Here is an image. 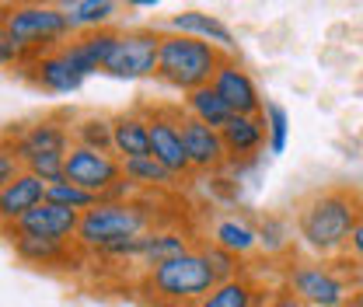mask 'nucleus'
Wrapping results in <instances>:
<instances>
[{
    "label": "nucleus",
    "instance_id": "nucleus-32",
    "mask_svg": "<svg viewBox=\"0 0 363 307\" xmlns=\"http://www.w3.org/2000/svg\"><path fill=\"white\" fill-rule=\"evenodd\" d=\"M21 172H25V168H21V161H18V154H14L11 140L0 133V189H4V185H11Z\"/></svg>",
    "mask_w": 363,
    "mask_h": 307
},
{
    "label": "nucleus",
    "instance_id": "nucleus-3",
    "mask_svg": "<svg viewBox=\"0 0 363 307\" xmlns=\"http://www.w3.org/2000/svg\"><path fill=\"white\" fill-rule=\"evenodd\" d=\"M154 227V210L147 199H101L81 217L74 245L88 255H101L112 245L140 238Z\"/></svg>",
    "mask_w": 363,
    "mask_h": 307
},
{
    "label": "nucleus",
    "instance_id": "nucleus-31",
    "mask_svg": "<svg viewBox=\"0 0 363 307\" xmlns=\"http://www.w3.org/2000/svg\"><path fill=\"white\" fill-rule=\"evenodd\" d=\"M259 248L269 252V255H279L290 248V227L279 217H266L259 223Z\"/></svg>",
    "mask_w": 363,
    "mask_h": 307
},
{
    "label": "nucleus",
    "instance_id": "nucleus-9",
    "mask_svg": "<svg viewBox=\"0 0 363 307\" xmlns=\"http://www.w3.org/2000/svg\"><path fill=\"white\" fill-rule=\"evenodd\" d=\"M63 178L81 185V189H88L91 196H98V199H108L123 185V161L116 154H101V150L74 143L67 150V161H63Z\"/></svg>",
    "mask_w": 363,
    "mask_h": 307
},
{
    "label": "nucleus",
    "instance_id": "nucleus-12",
    "mask_svg": "<svg viewBox=\"0 0 363 307\" xmlns=\"http://www.w3.org/2000/svg\"><path fill=\"white\" fill-rule=\"evenodd\" d=\"M210 88L224 98L227 108H230L234 116H262V108H266V101H262V94H259V84H255L252 74L238 63V56H227L224 63H220V70H217V77H213Z\"/></svg>",
    "mask_w": 363,
    "mask_h": 307
},
{
    "label": "nucleus",
    "instance_id": "nucleus-5",
    "mask_svg": "<svg viewBox=\"0 0 363 307\" xmlns=\"http://www.w3.org/2000/svg\"><path fill=\"white\" fill-rule=\"evenodd\" d=\"M0 25L21 45L25 63L74 39V28L60 4H0Z\"/></svg>",
    "mask_w": 363,
    "mask_h": 307
},
{
    "label": "nucleus",
    "instance_id": "nucleus-33",
    "mask_svg": "<svg viewBox=\"0 0 363 307\" xmlns=\"http://www.w3.org/2000/svg\"><path fill=\"white\" fill-rule=\"evenodd\" d=\"M0 67H25V52L21 45L11 39V32L0 25Z\"/></svg>",
    "mask_w": 363,
    "mask_h": 307
},
{
    "label": "nucleus",
    "instance_id": "nucleus-26",
    "mask_svg": "<svg viewBox=\"0 0 363 307\" xmlns=\"http://www.w3.org/2000/svg\"><path fill=\"white\" fill-rule=\"evenodd\" d=\"M123 178L133 185L136 192H161L172 189L179 178L172 175L164 164H157L154 157H136V161H123Z\"/></svg>",
    "mask_w": 363,
    "mask_h": 307
},
{
    "label": "nucleus",
    "instance_id": "nucleus-17",
    "mask_svg": "<svg viewBox=\"0 0 363 307\" xmlns=\"http://www.w3.org/2000/svg\"><path fill=\"white\" fill-rule=\"evenodd\" d=\"M77 227H81V213H74V210L56 206V203L45 199L43 206H35L28 217L21 220L18 227H11V230L32 234V238H49V241H70V245H74Z\"/></svg>",
    "mask_w": 363,
    "mask_h": 307
},
{
    "label": "nucleus",
    "instance_id": "nucleus-24",
    "mask_svg": "<svg viewBox=\"0 0 363 307\" xmlns=\"http://www.w3.org/2000/svg\"><path fill=\"white\" fill-rule=\"evenodd\" d=\"M60 7H63L74 35L98 32V28H112V21L119 14V4H112V0H63Z\"/></svg>",
    "mask_w": 363,
    "mask_h": 307
},
{
    "label": "nucleus",
    "instance_id": "nucleus-10",
    "mask_svg": "<svg viewBox=\"0 0 363 307\" xmlns=\"http://www.w3.org/2000/svg\"><path fill=\"white\" fill-rule=\"evenodd\" d=\"M147 116V130H150V157L157 164H164L175 178H189V157H185V147H182V105H147L143 108Z\"/></svg>",
    "mask_w": 363,
    "mask_h": 307
},
{
    "label": "nucleus",
    "instance_id": "nucleus-23",
    "mask_svg": "<svg viewBox=\"0 0 363 307\" xmlns=\"http://www.w3.org/2000/svg\"><path fill=\"white\" fill-rule=\"evenodd\" d=\"M206 241L217 245V248H224V252H230V255H238L245 262L248 255L259 252V227L252 220L238 217V213H227V217H220L210 227V238Z\"/></svg>",
    "mask_w": 363,
    "mask_h": 307
},
{
    "label": "nucleus",
    "instance_id": "nucleus-6",
    "mask_svg": "<svg viewBox=\"0 0 363 307\" xmlns=\"http://www.w3.org/2000/svg\"><path fill=\"white\" fill-rule=\"evenodd\" d=\"M342 265H346V255L332 262H321V259L290 262L283 269V286L308 307H342L353 301L357 286L363 283L357 276H350V269Z\"/></svg>",
    "mask_w": 363,
    "mask_h": 307
},
{
    "label": "nucleus",
    "instance_id": "nucleus-25",
    "mask_svg": "<svg viewBox=\"0 0 363 307\" xmlns=\"http://www.w3.org/2000/svg\"><path fill=\"white\" fill-rule=\"evenodd\" d=\"M185 116H192L196 123H203L210 130H224L234 112L227 108V101L213 88H199L192 94H185Z\"/></svg>",
    "mask_w": 363,
    "mask_h": 307
},
{
    "label": "nucleus",
    "instance_id": "nucleus-1",
    "mask_svg": "<svg viewBox=\"0 0 363 307\" xmlns=\"http://www.w3.org/2000/svg\"><path fill=\"white\" fill-rule=\"evenodd\" d=\"M363 217V199L357 189H318L315 196H308L297 206L294 217V230L304 252H311L321 262L342 259L350 252V238L357 230Z\"/></svg>",
    "mask_w": 363,
    "mask_h": 307
},
{
    "label": "nucleus",
    "instance_id": "nucleus-11",
    "mask_svg": "<svg viewBox=\"0 0 363 307\" xmlns=\"http://www.w3.org/2000/svg\"><path fill=\"white\" fill-rule=\"evenodd\" d=\"M179 130H182V147H185L192 175H217V172H224L227 150H224V140H220V130H210V126L196 123L192 116H185V108H182Z\"/></svg>",
    "mask_w": 363,
    "mask_h": 307
},
{
    "label": "nucleus",
    "instance_id": "nucleus-30",
    "mask_svg": "<svg viewBox=\"0 0 363 307\" xmlns=\"http://www.w3.org/2000/svg\"><path fill=\"white\" fill-rule=\"evenodd\" d=\"M199 252L206 255V262H210V269H213L217 283H224V279H234V276H245V272H248L245 262H241L238 255H230V252L217 248V245H210V241H203V245H199Z\"/></svg>",
    "mask_w": 363,
    "mask_h": 307
},
{
    "label": "nucleus",
    "instance_id": "nucleus-4",
    "mask_svg": "<svg viewBox=\"0 0 363 307\" xmlns=\"http://www.w3.org/2000/svg\"><path fill=\"white\" fill-rule=\"evenodd\" d=\"M227 56L210 43L175 35V32H161V52H157V81L168 88L192 94L199 88H210L220 63Z\"/></svg>",
    "mask_w": 363,
    "mask_h": 307
},
{
    "label": "nucleus",
    "instance_id": "nucleus-20",
    "mask_svg": "<svg viewBox=\"0 0 363 307\" xmlns=\"http://www.w3.org/2000/svg\"><path fill=\"white\" fill-rule=\"evenodd\" d=\"M112 154L119 161L150 157V130L143 108H126L112 116Z\"/></svg>",
    "mask_w": 363,
    "mask_h": 307
},
{
    "label": "nucleus",
    "instance_id": "nucleus-21",
    "mask_svg": "<svg viewBox=\"0 0 363 307\" xmlns=\"http://www.w3.org/2000/svg\"><path fill=\"white\" fill-rule=\"evenodd\" d=\"M220 140L227 150V164L252 161L266 147V119L262 116H230V123L220 130Z\"/></svg>",
    "mask_w": 363,
    "mask_h": 307
},
{
    "label": "nucleus",
    "instance_id": "nucleus-13",
    "mask_svg": "<svg viewBox=\"0 0 363 307\" xmlns=\"http://www.w3.org/2000/svg\"><path fill=\"white\" fill-rule=\"evenodd\" d=\"M45 189L49 185L39 175H32V172H21L11 185H4L0 189V234L11 230V227H18L35 206H43Z\"/></svg>",
    "mask_w": 363,
    "mask_h": 307
},
{
    "label": "nucleus",
    "instance_id": "nucleus-2",
    "mask_svg": "<svg viewBox=\"0 0 363 307\" xmlns=\"http://www.w3.org/2000/svg\"><path fill=\"white\" fill-rule=\"evenodd\" d=\"M213 286H217V276L206 255L199 252V245L179 259H168L140 272V294L154 307H196Z\"/></svg>",
    "mask_w": 363,
    "mask_h": 307
},
{
    "label": "nucleus",
    "instance_id": "nucleus-16",
    "mask_svg": "<svg viewBox=\"0 0 363 307\" xmlns=\"http://www.w3.org/2000/svg\"><path fill=\"white\" fill-rule=\"evenodd\" d=\"M116 39H119V28H98V32H81V35H74L70 43H63L60 49H63L67 63H70L81 77H88V74L105 70V60H108Z\"/></svg>",
    "mask_w": 363,
    "mask_h": 307
},
{
    "label": "nucleus",
    "instance_id": "nucleus-34",
    "mask_svg": "<svg viewBox=\"0 0 363 307\" xmlns=\"http://www.w3.org/2000/svg\"><path fill=\"white\" fill-rule=\"evenodd\" d=\"M266 307H308V304H304L301 297H294L286 286H276L269 294V301H266Z\"/></svg>",
    "mask_w": 363,
    "mask_h": 307
},
{
    "label": "nucleus",
    "instance_id": "nucleus-15",
    "mask_svg": "<svg viewBox=\"0 0 363 307\" xmlns=\"http://www.w3.org/2000/svg\"><path fill=\"white\" fill-rule=\"evenodd\" d=\"M21 70L28 74V81H32L35 88L52 91V94H70V91L81 88V81H84V77L67 63L63 49H45L39 56H32Z\"/></svg>",
    "mask_w": 363,
    "mask_h": 307
},
{
    "label": "nucleus",
    "instance_id": "nucleus-36",
    "mask_svg": "<svg viewBox=\"0 0 363 307\" xmlns=\"http://www.w3.org/2000/svg\"><path fill=\"white\" fill-rule=\"evenodd\" d=\"M342 307H363V301L357 297V294H353V301H350V304H342Z\"/></svg>",
    "mask_w": 363,
    "mask_h": 307
},
{
    "label": "nucleus",
    "instance_id": "nucleus-28",
    "mask_svg": "<svg viewBox=\"0 0 363 307\" xmlns=\"http://www.w3.org/2000/svg\"><path fill=\"white\" fill-rule=\"evenodd\" d=\"M45 199H49V203H56V206H67V210H74V213H81V217L101 203L98 196H91L88 189H81V185H74V182H67V178H60V182H49V189H45Z\"/></svg>",
    "mask_w": 363,
    "mask_h": 307
},
{
    "label": "nucleus",
    "instance_id": "nucleus-14",
    "mask_svg": "<svg viewBox=\"0 0 363 307\" xmlns=\"http://www.w3.org/2000/svg\"><path fill=\"white\" fill-rule=\"evenodd\" d=\"M168 32L217 45L224 56H234V43H238L227 21H220V18H217V14H210V11H196V7L172 14V18H168Z\"/></svg>",
    "mask_w": 363,
    "mask_h": 307
},
{
    "label": "nucleus",
    "instance_id": "nucleus-18",
    "mask_svg": "<svg viewBox=\"0 0 363 307\" xmlns=\"http://www.w3.org/2000/svg\"><path fill=\"white\" fill-rule=\"evenodd\" d=\"M196 248V241L189 238V230H182V227H150L147 234H140V248H136V262L143 272L147 269H154V265L168 262V259H179L185 252H192Z\"/></svg>",
    "mask_w": 363,
    "mask_h": 307
},
{
    "label": "nucleus",
    "instance_id": "nucleus-8",
    "mask_svg": "<svg viewBox=\"0 0 363 307\" xmlns=\"http://www.w3.org/2000/svg\"><path fill=\"white\" fill-rule=\"evenodd\" d=\"M157 52H161L157 28H119V39L112 45L101 74L119 77V81L157 77Z\"/></svg>",
    "mask_w": 363,
    "mask_h": 307
},
{
    "label": "nucleus",
    "instance_id": "nucleus-7",
    "mask_svg": "<svg viewBox=\"0 0 363 307\" xmlns=\"http://www.w3.org/2000/svg\"><path fill=\"white\" fill-rule=\"evenodd\" d=\"M70 126H74V116L52 112V116H43L35 123H18V126L4 130V136L11 140V147H14L21 168H25V164L43 161V157H67V150L74 147Z\"/></svg>",
    "mask_w": 363,
    "mask_h": 307
},
{
    "label": "nucleus",
    "instance_id": "nucleus-19",
    "mask_svg": "<svg viewBox=\"0 0 363 307\" xmlns=\"http://www.w3.org/2000/svg\"><path fill=\"white\" fill-rule=\"evenodd\" d=\"M4 238L11 241L14 255L25 265H35V269H56V265H67L81 248L70 245V241H49V238H32V234H18V230H4Z\"/></svg>",
    "mask_w": 363,
    "mask_h": 307
},
{
    "label": "nucleus",
    "instance_id": "nucleus-29",
    "mask_svg": "<svg viewBox=\"0 0 363 307\" xmlns=\"http://www.w3.org/2000/svg\"><path fill=\"white\" fill-rule=\"evenodd\" d=\"M262 119H266V147H269V154H283L286 150V136H290V116H286V108L279 101H266Z\"/></svg>",
    "mask_w": 363,
    "mask_h": 307
},
{
    "label": "nucleus",
    "instance_id": "nucleus-35",
    "mask_svg": "<svg viewBox=\"0 0 363 307\" xmlns=\"http://www.w3.org/2000/svg\"><path fill=\"white\" fill-rule=\"evenodd\" d=\"M350 252H353V259L363 265V217L357 223V230H353V238H350Z\"/></svg>",
    "mask_w": 363,
    "mask_h": 307
},
{
    "label": "nucleus",
    "instance_id": "nucleus-22",
    "mask_svg": "<svg viewBox=\"0 0 363 307\" xmlns=\"http://www.w3.org/2000/svg\"><path fill=\"white\" fill-rule=\"evenodd\" d=\"M266 301H269V290L252 272H245V276L217 283L196 307H266Z\"/></svg>",
    "mask_w": 363,
    "mask_h": 307
},
{
    "label": "nucleus",
    "instance_id": "nucleus-27",
    "mask_svg": "<svg viewBox=\"0 0 363 307\" xmlns=\"http://www.w3.org/2000/svg\"><path fill=\"white\" fill-rule=\"evenodd\" d=\"M70 136H74L77 147H91V150L112 154V116H98V112L77 116L74 126H70Z\"/></svg>",
    "mask_w": 363,
    "mask_h": 307
}]
</instances>
